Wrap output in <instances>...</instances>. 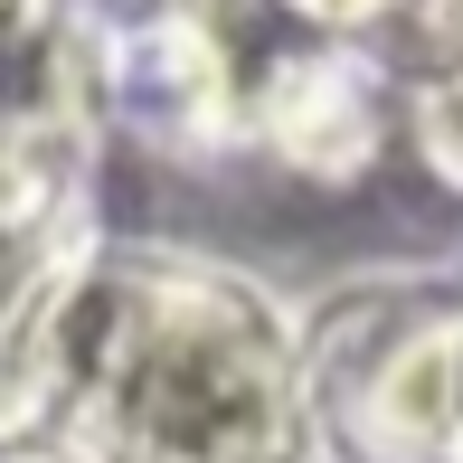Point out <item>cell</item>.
<instances>
[{
  "label": "cell",
  "instance_id": "cell-1",
  "mask_svg": "<svg viewBox=\"0 0 463 463\" xmlns=\"http://www.w3.org/2000/svg\"><path fill=\"white\" fill-rule=\"evenodd\" d=\"M57 463H331L303 322L199 256L86 265L48 360Z\"/></svg>",
  "mask_w": 463,
  "mask_h": 463
},
{
  "label": "cell",
  "instance_id": "cell-2",
  "mask_svg": "<svg viewBox=\"0 0 463 463\" xmlns=\"http://www.w3.org/2000/svg\"><path fill=\"white\" fill-rule=\"evenodd\" d=\"M407 104L435 171L463 180V0H407Z\"/></svg>",
  "mask_w": 463,
  "mask_h": 463
}]
</instances>
